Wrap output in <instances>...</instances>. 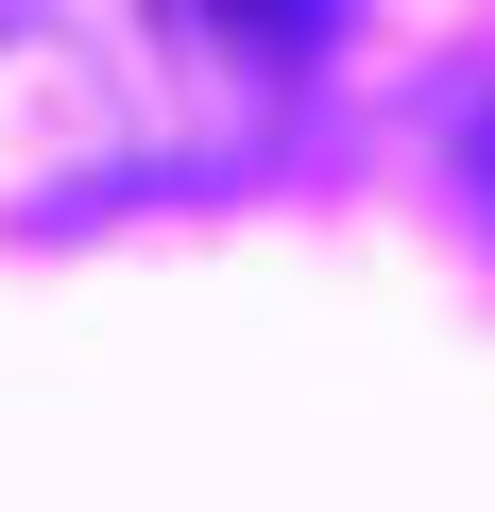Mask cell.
Masks as SVG:
<instances>
[{
	"mask_svg": "<svg viewBox=\"0 0 495 512\" xmlns=\"http://www.w3.org/2000/svg\"><path fill=\"white\" fill-rule=\"evenodd\" d=\"M222 18H257V35H325V0H222Z\"/></svg>",
	"mask_w": 495,
	"mask_h": 512,
	"instance_id": "cell-1",
	"label": "cell"
}]
</instances>
